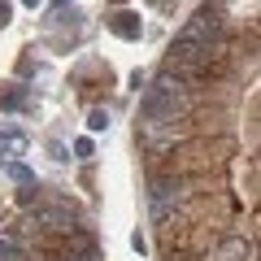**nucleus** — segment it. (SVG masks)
Listing matches in <instances>:
<instances>
[{"label":"nucleus","mask_w":261,"mask_h":261,"mask_svg":"<svg viewBox=\"0 0 261 261\" xmlns=\"http://www.w3.org/2000/svg\"><path fill=\"white\" fill-rule=\"evenodd\" d=\"M109 31H113V35H122V39H140V18H135V13H113Z\"/></svg>","instance_id":"nucleus-1"},{"label":"nucleus","mask_w":261,"mask_h":261,"mask_svg":"<svg viewBox=\"0 0 261 261\" xmlns=\"http://www.w3.org/2000/svg\"><path fill=\"white\" fill-rule=\"evenodd\" d=\"M18 148H22V130H5L0 135V157H13Z\"/></svg>","instance_id":"nucleus-2"},{"label":"nucleus","mask_w":261,"mask_h":261,"mask_svg":"<svg viewBox=\"0 0 261 261\" xmlns=\"http://www.w3.org/2000/svg\"><path fill=\"white\" fill-rule=\"evenodd\" d=\"M87 126H92V130H105V126H109V113H100V109H96L92 118H87Z\"/></svg>","instance_id":"nucleus-3"},{"label":"nucleus","mask_w":261,"mask_h":261,"mask_svg":"<svg viewBox=\"0 0 261 261\" xmlns=\"http://www.w3.org/2000/svg\"><path fill=\"white\" fill-rule=\"evenodd\" d=\"M9 22V0H0V27Z\"/></svg>","instance_id":"nucleus-4"}]
</instances>
